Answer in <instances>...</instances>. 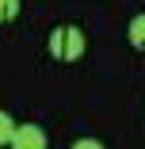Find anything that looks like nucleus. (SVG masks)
Listing matches in <instances>:
<instances>
[{
	"label": "nucleus",
	"instance_id": "nucleus-3",
	"mask_svg": "<svg viewBox=\"0 0 145 149\" xmlns=\"http://www.w3.org/2000/svg\"><path fill=\"white\" fill-rule=\"evenodd\" d=\"M15 118L8 115V111H0V145H12V138H15Z\"/></svg>",
	"mask_w": 145,
	"mask_h": 149
},
{
	"label": "nucleus",
	"instance_id": "nucleus-6",
	"mask_svg": "<svg viewBox=\"0 0 145 149\" xmlns=\"http://www.w3.org/2000/svg\"><path fill=\"white\" fill-rule=\"evenodd\" d=\"M73 149H103V145H99V141H96V138H84V141H76V145H73Z\"/></svg>",
	"mask_w": 145,
	"mask_h": 149
},
{
	"label": "nucleus",
	"instance_id": "nucleus-1",
	"mask_svg": "<svg viewBox=\"0 0 145 149\" xmlns=\"http://www.w3.org/2000/svg\"><path fill=\"white\" fill-rule=\"evenodd\" d=\"M84 46H88V42H84V31H80V27H57V31L50 35V54L57 57V61H76V57L84 54Z\"/></svg>",
	"mask_w": 145,
	"mask_h": 149
},
{
	"label": "nucleus",
	"instance_id": "nucleus-4",
	"mask_svg": "<svg viewBox=\"0 0 145 149\" xmlns=\"http://www.w3.org/2000/svg\"><path fill=\"white\" fill-rule=\"evenodd\" d=\"M130 42L137 50H145V15H134L130 19Z\"/></svg>",
	"mask_w": 145,
	"mask_h": 149
},
{
	"label": "nucleus",
	"instance_id": "nucleus-2",
	"mask_svg": "<svg viewBox=\"0 0 145 149\" xmlns=\"http://www.w3.org/2000/svg\"><path fill=\"white\" fill-rule=\"evenodd\" d=\"M12 149H46V130H42V126H35V123H23V126H15Z\"/></svg>",
	"mask_w": 145,
	"mask_h": 149
},
{
	"label": "nucleus",
	"instance_id": "nucleus-5",
	"mask_svg": "<svg viewBox=\"0 0 145 149\" xmlns=\"http://www.w3.org/2000/svg\"><path fill=\"white\" fill-rule=\"evenodd\" d=\"M15 12H19V0H0V23L15 19Z\"/></svg>",
	"mask_w": 145,
	"mask_h": 149
}]
</instances>
